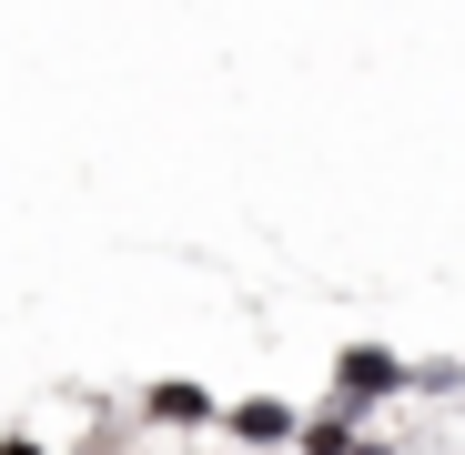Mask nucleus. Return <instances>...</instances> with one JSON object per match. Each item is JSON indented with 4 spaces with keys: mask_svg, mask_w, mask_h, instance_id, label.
Returning <instances> with one entry per match:
<instances>
[{
    "mask_svg": "<svg viewBox=\"0 0 465 455\" xmlns=\"http://www.w3.org/2000/svg\"><path fill=\"white\" fill-rule=\"evenodd\" d=\"M344 385H354V395H374V385H395V364H384V354H354V364H344Z\"/></svg>",
    "mask_w": 465,
    "mask_h": 455,
    "instance_id": "1",
    "label": "nucleus"
}]
</instances>
